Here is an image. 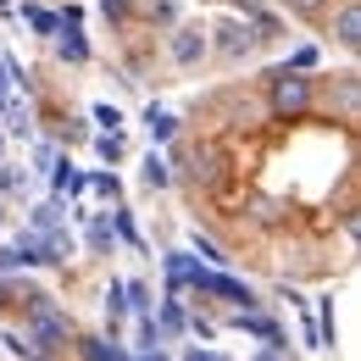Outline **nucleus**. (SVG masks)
<instances>
[{
	"label": "nucleus",
	"instance_id": "f257e3e1",
	"mask_svg": "<svg viewBox=\"0 0 361 361\" xmlns=\"http://www.w3.org/2000/svg\"><path fill=\"white\" fill-rule=\"evenodd\" d=\"M67 334H73V322H67L61 312H50V306H45V295H39V300L28 306V339H34V345H45V350H50V345H61Z\"/></svg>",
	"mask_w": 361,
	"mask_h": 361
},
{
	"label": "nucleus",
	"instance_id": "f03ea898",
	"mask_svg": "<svg viewBox=\"0 0 361 361\" xmlns=\"http://www.w3.org/2000/svg\"><path fill=\"white\" fill-rule=\"evenodd\" d=\"M272 106H278V111H306V106H312V84L300 78V67L272 73Z\"/></svg>",
	"mask_w": 361,
	"mask_h": 361
},
{
	"label": "nucleus",
	"instance_id": "7ed1b4c3",
	"mask_svg": "<svg viewBox=\"0 0 361 361\" xmlns=\"http://www.w3.org/2000/svg\"><path fill=\"white\" fill-rule=\"evenodd\" d=\"M206 50H212V34H206L200 23H183V28H173V39H167V56H173L178 67H195Z\"/></svg>",
	"mask_w": 361,
	"mask_h": 361
},
{
	"label": "nucleus",
	"instance_id": "20e7f679",
	"mask_svg": "<svg viewBox=\"0 0 361 361\" xmlns=\"http://www.w3.org/2000/svg\"><path fill=\"white\" fill-rule=\"evenodd\" d=\"M212 34H217V39H212V45L223 50V56H245V50L256 45V28H250V23H245V17H223V23H217V28H212Z\"/></svg>",
	"mask_w": 361,
	"mask_h": 361
},
{
	"label": "nucleus",
	"instance_id": "39448f33",
	"mask_svg": "<svg viewBox=\"0 0 361 361\" xmlns=\"http://www.w3.org/2000/svg\"><path fill=\"white\" fill-rule=\"evenodd\" d=\"M334 39L345 50H356L361 45V6L350 0V6H339V17H334Z\"/></svg>",
	"mask_w": 361,
	"mask_h": 361
},
{
	"label": "nucleus",
	"instance_id": "423d86ee",
	"mask_svg": "<svg viewBox=\"0 0 361 361\" xmlns=\"http://www.w3.org/2000/svg\"><path fill=\"white\" fill-rule=\"evenodd\" d=\"M28 189H34V173L0 156V195H11V200H17V195H28Z\"/></svg>",
	"mask_w": 361,
	"mask_h": 361
},
{
	"label": "nucleus",
	"instance_id": "0eeeda50",
	"mask_svg": "<svg viewBox=\"0 0 361 361\" xmlns=\"http://www.w3.org/2000/svg\"><path fill=\"white\" fill-rule=\"evenodd\" d=\"M0 123H6V134H34V123H28V100H11V94H6V100H0Z\"/></svg>",
	"mask_w": 361,
	"mask_h": 361
},
{
	"label": "nucleus",
	"instance_id": "6e6552de",
	"mask_svg": "<svg viewBox=\"0 0 361 361\" xmlns=\"http://www.w3.org/2000/svg\"><path fill=\"white\" fill-rule=\"evenodd\" d=\"M173 128H178V117H173V111H161V106H150V111H145V134H150V145H167Z\"/></svg>",
	"mask_w": 361,
	"mask_h": 361
},
{
	"label": "nucleus",
	"instance_id": "1a4fd4ad",
	"mask_svg": "<svg viewBox=\"0 0 361 361\" xmlns=\"http://www.w3.org/2000/svg\"><path fill=\"white\" fill-rule=\"evenodd\" d=\"M56 50H61V61H84V56H90V45H84L78 28H56Z\"/></svg>",
	"mask_w": 361,
	"mask_h": 361
},
{
	"label": "nucleus",
	"instance_id": "9d476101",
	"mask_svg": "<svg viewBox=\"0 0 361 361\" xmlns=\"http://www.w3.org/2000/svg\"><path fill=\"white\" fill-rule=\"evenodd\" d=\"M84 361H128L117 339H84Z\"/></svg>",
	"mask_w": 361,
	"mask_h": 361
},
{
	"label": "nucleus",
	"instance_id": "9b49d317",
	"mask_svg": "<svg viewBox=\"0 0 361 361\" xmlns=\"http://www.w3.org/2000/svg\"><path fill=\"white\" fill-rule=\"evenodd\" d=\"M145 183H150V189H167V183H173V167H167V156H161V150H150V156H145Z\"/></svg>",
	"mask_w": 361,
	"mask_h": 361
},
{
	"label": "nucleus",
	"instance_id": "f8f14e48",
	"mask_svg": "<svg viewBox=\"0 0 361 361\" xmlns=\"http://www.w3.org/2000/svg\"><path fill=\"white\" fill-rule=\"evenodd\" d=\"M111 245H117V228H111V217H94V223H90V250H94V256H106Z\"/></svg>",
	"mask_w": 361,
	"mask_h": 361
},
{
	"label": "nucleus",
	"instance_id": "ddd939ff",
	"mask_svg": "<svg viewBox=\"0 0 361 361\" xmlns=\"http://www.w3.org/2000/svg\"><path fill=\"white\" fill-rule=\"evenodd\" d=\"M94 150H100V161H123V150H128V145H123V128H106V134L94 139Z\"/></svg>",
	"mask_w": 361,
	"mask_h": 361
},
{
	"label": "nucleus",
	"instance_id": "4468645a",
	"mask_svg": "<svg viewBox=\"0 0 361 361\" xmlns=\"http://www.w3.org/2000/svg\"><path fill=\"white\" fill-rule=\"evenodd\" d=\"M156 328H161V339H173V334H183V306H178V300H167V306H161V317H156Z\"/></svg>",
	"mask_w": 361,
	"mask_h": 361
},
{
	"label": "nucleus",
	"instance_id": "2eb2a0df",
	"mask_svg": "<svg viewBox=\"0 0 361 361\" xmlns=\"http://www.w3.org/2000/svg\"><path fill=\"white\" fill-rule=\"evenodd\" d=\"M50 173H56V195H78V189H84V173H73V167H61V161H56Z\"/></svg>",
	"mask_w": 361,
	"mask_h": 361
},
{
	"label": "nucleus",
	"instance_id": "dca6fc26",
	"mask_svg": "<svg viewBox=\"0 0 361 361\" xmlns=\"http://www.w3.org/2000/svg\"><path fill=\"white\" fill-rule=\"evenodd\" d=\"M23 17H28L39 34H56V28H61V23H56V11H45V6H23Z\"/></svg>",
	"mask_w": 361,
	"mask_h": 361
},
{
	"label": "nucleus",
	"instance_id": "f3484780",
	"mask_svg": "<svg viewBox=\"0 0 361 361\" xmlns=\"http://www.w3.org/2000/svg\"><path fill=\"white\" fill-rule=\"evenodd\" d=\"M106 317H111V328H117V322L128 317V300H123V283H111V289H106Z\"/></svg>",
	"mask_w": 361,
	"mask_h": 361
},
{
	"label": "nucleus",
	"instance_id": "a211bd4d",
	"mask_svg": "<svg viewBox=\"0 0 361 361\" xmlns=\"http://www.w3.org/2000/svg\"><path fill=\"white\" fill-rule=\"evenodd\" d=\"M28 262H23V250H17V239L11 245H0V278H11V272H23Z\"/></svg>",
	"mask_w": 361,
	"mask_h": 361
},
{
	"label": "nucleus",
	"instance_id": "6ab92c4d",
	"mask_svg": "<svg viewBox=\"0 0 361 361\" xmlns=\"http://www.w3.org/2000/svg\"><path fill=\"white\" fill-rule=\"evenodd\" d=\"M84 189H94V195H106V200H117V195H123V183L111 178V173H94V178H84Z\"/></svg>",
	"mask_w": 361,
	"mask_h": 361
},
{
	"label": "nucleus",
	"instance_id": "aec40b11",
	"mask_svg": "<svg viewBox=\"0 0 361 361\" xmlns=\"http://www.w3.org/2000/svg\"><path fill=\"white\" fill-rule=\"evenodd\" d=\"M34 228H61V200H45V206H34Z\"/></svg>",
	"mask_w": 361,
	"mask_h": 361
},
{
	"label": "nucleus",
	"instance_id": "412c9836",
	"mask_svg": "<svg viewBox=\"0 0 361 361\" xmlns=\"http://www.w3.org/2000/svg\"><path fill=\"white\" fill-rule=\"evenodd\" d=\"M94 123H100V128H123V111H117V106H94Z\"/></svg>",
	"mask_w": 361,
	"mask_h": 361
},
{
	"label": "nucleus",
	"instance_id": "4be33fe9",
	"mask_svg": "<svg viewBox=\"0 0 361 361\" xmlns=\"http://www.w3.org/2000/svg\"><path fill=\"white\" fill-rule=\"evenodd\" d=\"M56 161H61V156H56V145H39V150H34V167H45V173H50Z\"/></svg>",
	"mask_w": 361,
	"mask_h": 361
},
{
	"label": "nucleus",
	"instance_id": "5701e85b",
	"mask_svg": "<svg viewBox=\"0 0 361 361\" xmlns=\"http://www.w3.org/2000/svg\"><path fill=\"white\" fill-rule=\"evenodd\" d=\"M195 250H200V256H206V262H223V250H217V245H212V239H200V233H195Z\"/></svg>",
	"mask_w": 361,
	"mask_h": 361
},
{
	"label": "nucleus",
	"instance_id": "b1692460",
	"mask_svg": "<svg viewBox=\"0 0 361 361\" xmlns=\"http://www.w3.org/2000/svg\"><path fill=\"white\" fill-rule=\"evenodd\" d=\"M100 11H106V17H111V23H117V17H123V11H128V0H100Z\"/></svg>",
	"mask_w": 361,
	"mask_h": 361
},
{
	"label": "nucleus",
	"instance_id": "393cba45",
	"mask_svg": "<svg viewBox=\"0 0 361 361\" xmlns=\"http://www.w3.org/2000/svg\"><path fill=\"white\" fill-rule=\"evenodd\" d=\"M183 361H228L223 350H183Z\"/></svg>",
	"mask_w": 361,
	"mask_h": 361
},
{
	"label": "nucleus",
	"instance_id": "a878e982",
	"mask_svg": "<svg viewBox=\"0 0 361 361\" xmlns=\"http://www.w3.org/2000/svg\"><path fill=\"white\" fill-rule=\"evenodd\" d=\"M283 6H289V11H317L322 0H283Z\"/></svg>",
	"mask_w": 361,
	"mask_h": 361
},
{
	"label": "nucleus",
	"instance_id": "bb28decb",
	"mask_svg": "<svg viewBox=\"0 0 361 361\" xmlns=\"http://www.w3.org/2000/svg\"><path fill=\"white\" fill-rule=\"evenodd\" d=\"M145 361H167V356H161V345H156V350H145Z\"/></svg>",
	"mask_w": 361,
	"mask_h": 361
},
{
	"label": "nucleus",
	"instance_id": "cd10ccee",
	"mask_svg": "<svg viewBox=\"0 0 361 361\" xmlns=\"http://www.w3.org/2000/svg\"><path fill=\"white\" fill-rule=\"evenodd\" d=\"M0 100H6V67H0Z\"/></svg>",
	"mask_w": 361,
	"mask_h": 361
},
{
	"label": "nucleus",
	"instance_id": "c85d7f7f",
	"mask_svg": "<svg viewBox=\"0 0 361 361\" xmlns=\"http://www.w3.org/2000/svg\"><path fill=\"white\" fill-rule=\"evenodd\" d=\"M0 223H6V212H0Z\"/></svg>",
	"mask_w": 361,
	"mask_h": 361
},
{
	"label": "nucleus",
	"instance_id": "c756f323",
	"mask_svg": "<svg viewBox=\"0 0 361 361\" xmlns=\"http://www.w3.org/2000/svg\"><path fill=\"white\" fill-rule=\"evenodd\" d=\"M0 156H6V145H0Z\"/></svg>",
	"mask_w": 361,
	"mask_h": 361
}]
</instances>
